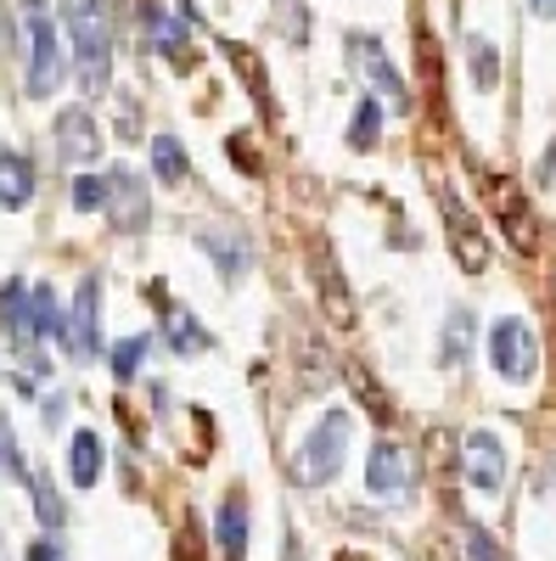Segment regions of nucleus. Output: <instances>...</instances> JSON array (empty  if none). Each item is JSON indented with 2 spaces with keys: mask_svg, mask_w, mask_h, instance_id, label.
<instances>
[{
  "mask_svg": "<svg viewBox=\"0 0 556 561\" xmlns=\"http://www.w3.org/2000/svg\"><path fill=\"white\" fill-rule=\"evenodd\" d=\"M57 337H63L68 359H79V365H90L102 354V280L97 275H84V287L73 293V309H68Z\"/></svg>",
  "mask_w": 556,
  "mask_h": 561,
  "instance_id": "39448f33",
  "label": "nucleus"
},
{
  "mask_svg": "<svg viewBox=\"0 0 556 561\" xmlns=\"http://www.w3.org/2000/svg\"><path fill=\"white\" fill-rule=\"evenodd\" d=\"M29 561H63V550L52 539H39V545H29Z\"/></svg>",
  "mask_w": 556,
  "mask_h": 561,
  "instance_id": "c85d7f7f",
  "label": "nucleus"
},
{
  "mask_svg": "<svg viewBox=\"0 0 556 561\" xmlns=\"http://www.w3.org/2000/svg\"><path fill=\"white\" fill-rule=\"evenodd\" d=\"M365 483H371L377 500H405L410 494V455L383 438L377 449H371V460H365Z\"/></svg>",
  "mask_w": 556,
  "mask_h": 561,
  "instance_id": "6e6552de",
  "label": "nucleus"
},
{
  "mask_svg": "<svg viewBox=\"0 0 556 561\" xmlns=\"http://www.w3.org/2000/svg\"><path fill=\"white\" fill-rule=\"evenodd\" d=\"M152 174H158L163 185H180V180H185V147H180L174 135H158V140H152Z\"/></svg>",
  "mask_w": 556,
  "mask_h": 561,
  "instance_id": "a211bd4d",
  "label": "nucleus"
},
{
  "mask_svg": "<svg viewBox=\"0 0 556 561\" xmlns=\"http://www.w3.org/2000/svg\"><path fill=\"white\" fill-rule=\"evenodd\" d=\"M34 197V169H29V158H0V208H23Z\"/></svg>",
  "mask_w": 556,
  "mask_h": 561,
  "instance_id": "f3484780",
  "label": "nucleus"
},
{
  "mask_svg": "<svg viewBox=\"0 0 556 561\" xmlns=\"http://www.w3.org/2000/svg\"><path fill=\"white\" fill-rule=\"evenodd\" d=\"M163 337L174 354H203L208 348V332L192 320V309H180V304H163Z\"/></svg>",
  "mask_w": 556,
  "mask_h": 561,
  "instance_id": "ddd939ff",
  "label": "nucleus"
},
{
  "mask_svg": "<svg viewBox=\"0 0 556 561\" xmlns=\"http://www.w3.org/2000/svg\"><path fill=\"white\" fill-rule=\"evenodd\" d=\"M484 197H489L495 219L506 225V242H512L518 253H534L540 230H534V219H529V197L518 192V180H506V174H484Z\"/></svg>",
  "mask_w": 556,
  "mask_h": 561,
  "instance_id": "423d86ee",
  "label": "nucleus"
},
{
  "mask_svg": "<svg viewBox=\"0 0 556 561\" xmlns=\"http://www.w3.org/2000/svg\"><path fill=\"white\" fill-rule=\"evenodd\" d=\"M349 57H354V68L383 90V96L394 102V107H405V79L394 73V62L383 57V45L371 39V34H349Z\"/></svg>",
  "mask_w": 556,
  "mask_h": 561,
  "instance_id": "9d476101",
  "label": "nucleus"
},
{
  "mask_svg": "<svg viewBox=\"0 0 556 561\" xmlns=\"http://www.w3.org/2000/svg\"><path fill=\"white\" fill-rule=\"evenodd\" d=\"M23 309H29L23 280H7V293H0V320H7V332H12V337H18V325H23Z\"/></svg>",
  "mask_w": 556,
  "mask_h": 561,
  "instance_id": "a878e982",
  "label": "nucleus"
},
{
  "mask_svg": "<svg viewBox=\"0 0 556 561\" xmlns=\"http://www.w3.org/2000/svg\"><path fill=\"white\" fill-rule=\"evenodd\" d=\"M219 545H225V561H242V550H248V500L242 494H225V505H219Z\"/></svg>",
  "mask_w": 556,
  "mask_h": 561,
  "instance_id": "dca6fc26",
  "label": "nucleus"
},
{
  "mask_svg": "<svg viewBox=\"0 0 556 561\" xmlns=\"http://www.w3.org/2000/svg\"><path fill=\"white\" fill-rule=\"evenodd\" d=\"M68 478H73L79 489H90V483L102 478V438L90 433V427H79L73 444H68Z\"/></svg>",
  "mask_w": 556,
  "mask_h": 561,
  "instance_id": "4468645a",
  "label": "nucleus"
},
{
  "mask_svg": "<svg viewBox=\"0 0 556 561\" xmlns=\"http://www.w3.org/2000/svg\"><path fill=\"white\" fill-rule=\"evenodd\" d=\"M23 90L29 96H52L63 84V45H57V23H52V7L45 0H23Z\"/></svg>",
  "mask_w": 556,
  "mask_h": 561,
  "instance_id": "f03ea898",
  "label": "nucleus"
},
{
  "mask_svg": "<svg viewBox=\"0 0 556 561\" xmlns=\"http://www.w3.org/2000/svg\"><path fill=\"white\" fill-rule=\"evenodd\" d=\"M0 466H7L12 478H29L23 460H18V449H12V427H7V421H0Z\"/></svg>",
  "mask_w": 556,
  "mask_h": 561,
  "instance_id": "cd10ccee",
  "label": "nucleus"
},
{
  "mask_svg": "<svg viewBox=\"0 0 556 561\" xmlns=\"http://www.w3.org/2000/svg\"><path fill=\"white\" fill-rule=\"evenodd\" d=\"M467 483L473 489H484V494H500V483H506V444L495 438V433H467Z\"/></svg>",
  "mask_w": 556,
  "mask_h": 561,
  "instance_id": "1a4fd4ad",
  "label": "nucleus"
},
{
  "mask_svg": "<svg viewBox=\"0 0 556 561\" xmlns=\"http://www.w3.org/2000/svg\"><path fill=\"white\" fill-rule=\"evenodd\" d=\"M68 18V39H73V62H79V84L90 96L107 90L113 73V28H107V7L102 0H63Z\"/></svg>",
  "mask_w": 556,
  "mask_h": 561,
  "instance_id": "f257e3e1",
  "label": "nucleus"
},
{
  "mask_svg": "<svg viewBox=\"0 0 556 561\" xmlns=\"http://www.w3.org/2000/svg\"><path fill=\"white\" fill-rule=\"evenodd\" d=\"M489 359L506 382H534V370H540V343H534V325L518 320V314H506L489 325Z\"/></svg>",
  "mask_w": 556,
  "mask_h": 561,
  "instance_id": "20e7f679",
  "label": "nucleus"
},
{
  "mask_svg": "<svg viewBox=\"0 0 556 561\" xmlns=\"http://www.w3.org/2000/svg\"><path fill=\"white\" fill-rule=\"evenodd\" d=\"M467 57H473V84L478 90H495L500 84V51L489 39H467Z\"/></svg>",
  "mask_w": 556,
  "mask_h": 561,
  "instance_id": "6ab92c4d",
  "label": "nucleus"
},
{
  "mask_svg": "<svg viewBox=\"0 0 556 561\" xmlns=\"http://www.w3.org/2000/svg\"><path fill=\"white\" fill-rule=\"evenodd\" d=\"M377 129H383V107L377 102H360L354 107V124H349V140H354L360 152H371V147H377Z\"/></svg>",
  "mask_w": 556,
  "mask_h": 561,
  "instance_id": "aec40b11",
  "label": "nucleus"
},
{
  "mask_svg": "<svg viewBox=\"0 0 556 561\" xmlns=\"http://www.w3.org/2000/svg\"><path fill=\"white\" fill-rule=\"evenodd\" d=\"M467 337H473V314L455 309V314H450V332H444V365H461V359H467Z\"/></svg>",
  "mask_w": 556,
  "mask_h": 561,
  "instance_id": "4be33fe9",
  "label": "nucleus"
},
{
  "mask_svg": "<svg viewBox=\"0 0 556 561\" xmlns=\"http://www.w3.org/2000/svg\"><path fill=\"white\" fill-rule=\"evenodd\" d=\"M529 7H534L540 18H556V0H529Z\"/></svg>",
  "mask_w": 556,
  "mask_h": 561,
  "instance_id": "c756f323",
  "label": "nucleus"
},
{
  "mask_svg": "<svg viewBox=\"0 0 556 561\" xmlns=\"http://www.w3.org/2000/svg\"><path fill=\"white\" fill-rule=\"evenodd\" d=\"M343 455H349V415L332 410V415H320V427L298 444V455H293V483H304V489L332 483V478L343 472Z\"/></svg>",
  "mask_w": 556,
  "mask_h": 561,
  "instance_id": "7ed1b4c3",
  "label": "nucleus"
},
{
  "mask_svg": "<svg viewBox=\"0 0 556 561\" xmlns=\"http://www.w3.org/2000/svg\"><path fill=\"white\" fill-rule=\"evenodd\" d=\"M439 203H444V225H450V242H455V259H461V270H467V275H478V270L489 264V242L478 237L473 214L461 208V197H455V192H439Z\"/></svg>",
  "mask_w": 556,
  "mask_h": 561,
  "instance_id": "0eeeda50",
  "label": "nucleus"
},
{
  "mask_svg": "<svg viewBox=\"0 0 556 561\" xmlns=\"http://www.w3.org/2000/svg\"><path fill=\"white\" fill-rule=\"evenodd\" d=\"M147 343H152V337H124V343L113 348V377H118V382H129L135 370H141V359H147Z\"/></svg>",
  "mask_w": 556,
  "mask_h": 561,
  "instance_id": "5701e85b",
  "label": "nucleus"
},
{
  "mask_svg": "<svg viewBox=\"0 0 556 561\" xmlns=\"http://www.w3.org/2000/svg\"><path fill=\"white\" fill-rule=\"evenodd\" d=\"M23 483L34 489V505H39V523H45V528H63V505H57V494H52V483H45L39 472H29Z\"/></svg>",
  "mask_w": 556,
  "mask_h": 561,
  "instance_id": "b1692460",
  "label": "nucleus"
},
{
  "mask_svg": "<svg viewBox=\"0 0 556 561\" xmlns=\"http://www.w3.org/2000/svg\"><path fill=\"white\" fill-rule=\"evenodd\" d=\"M309 264H315V280H320V298H327V314H332L338 325H349V314H354V309H349V287H343L338 264L327 259V248H315V259H309Z\"/></svg>",
  "mask_w": 556,
  "mask_h": 561,
  "instance_id": "2eb2a0df",
  "label": "nucleus"
},
{
  "mask_svg": "<svg viewBox=\"0 0 556 561\" xmlns=\"http://www.w3.org/2000/svg\"><path fill=\"white\" fill-rule=\"evenodd\" d=\"M57 147H63V158H68V163H97L102 135H97V124H90V113H84V107H68V113L57 118Z\"/></svg>",
  "mask_w": 556,
  "mask_h": 561,
  "instance_id": "9b49d317",
  "label": "nucleus"
},
{
  "mask_svg": "<svg viewBox=\"0 0 556 561\" xmlns=\"http://www.w3.org/2000/svg\"><path fill=\"white\" fill-rule=\"evenodd\" d=\"M147 23H152V39H158V51L163 57H180L185 62V28L169 18V12H147Z\"/></svg>",
  "mask_w": 556,
  "mask_h": 561,
  "instance_id": "412c9836",
  "label": "nucleus"
},
{
  "mask_svg": "<svg viewBox=\"0 0 556 561\" xmlns=\"http://www.w3.org/2000/svg\"><path fill=\"white\" fill-rule=\"evenodd\" d=\"M102 203H107V174H79L73 180V208L90 214V208H102Z\"/></svg>",
  "mask_w": 556,
  "mask_h": 561,
  "instance_id": "393cba45",
  "label": "nucleus"
},
{
  "mask_svg": "<svg viewBox=\"0 0 556 561\" xmlns=\"http://www.w3.org/2000/svg\"><path fill=\"white\" fill-rule=\"evenodd\" d=\"M107 185L118 192V230H141L147 225V185L135 180L129 169H113Z\"/></svg>",
  "mask_w": 556,
  "mask_h": 561,
  "instance_id": "f8f14e48",
  "label": "nucleus"
},
{
  "mask_svg": "<svg viewBox=\"0 0 556 561\" xmlns=\"http://www.w3.org/2000/svg\"><path fill=\"white\" fill-rule=\"evenodd\" d=\"M467 545H473V561H506V550H500V545H495V539H489L478 523L467 528Z\"/></svg>",
  "mask_w": 556,
  "mask_h": 561,
  "instance_id": "bb28decb",
  "label": "nucleus"
}]
</instances>
